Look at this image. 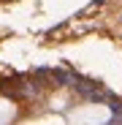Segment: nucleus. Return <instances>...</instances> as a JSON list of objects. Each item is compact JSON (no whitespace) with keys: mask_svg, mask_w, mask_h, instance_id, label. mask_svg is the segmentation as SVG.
<instances>
[{"mask_svg":"<svg viewBox=\"0 0 122 125\" xmlns=\"http://www.w3.org/2000/svg\"><path fill=\"white\" fill-rule=\"evenodd\" d=\"M14 117H16V106H14V101H8V98L0 95V125H8Z\"/></svg>","mask_w":122,"mask_h":125,"instance_id":"nucleus-2","label":"nucleus"},{"mask_svg":"<svg viewBox=\"0 0 122 125\" xmlns=\"http://www.w3.org/2000/svg\"><path fill=\"white\" fill-rule=\"evenodd\" d=\"M71 122L73 125H100V122H106L109 117H111V112L106 109V106H81V109H73L71 114Z\"/></svg>","mask_w":122,"mask_h":125,"instance_id":"nucleus-1","label":"nucleus"}]
</instances>
